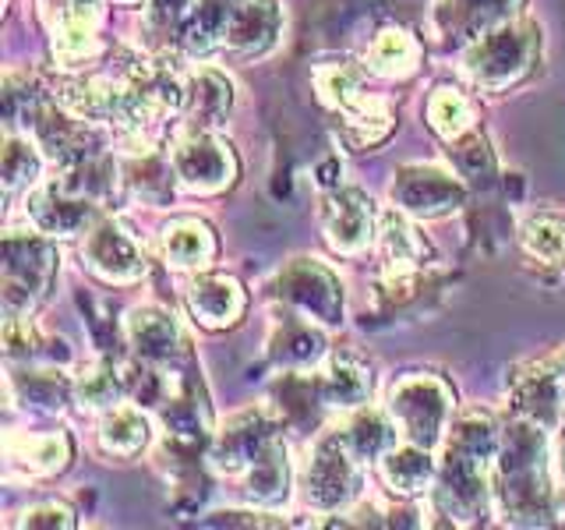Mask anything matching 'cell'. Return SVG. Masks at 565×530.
<instances>
[{"label":"cell","instance_id":"obj_15","mask_svg":"<svg viewBox=\"0 0 565 530\" xmlns=\"http://www.w3.org/2000/svg\"><path fill=\"white\" fill-rule=\"evenodd\" d=\"M188 308L205 329H226L234 326L247 308L244 287L234 276H199L188 287Z\"/></svg>","mask_w":565,"mask_h":530},{"label":"cell","instance_id":"obj_38","mask_svg":"<svg viewBox=\"0 0 565 530\" xmlns=\"http://www.w3.org/2000/svg\"><path fill=\"white\" fill-rule=\"evenodd\" d=\"M449 146H456V167L463 177H470V181H491V170H494V159L488 152V141L484 138H456L449 141Z\"/></svg>","mask_w":565,"mask_h":530},{"label":"cell","instance_id":"obj_9","mask_svg":"<svg viewBox=\"0 0 565 530\" xmlns=\"http://www.w3.org/2000/svg\"><path fill=\"white\" fill-rule=\"evenodd\" d=\"M322 230L332 252L361 255L379 234L375 202L358 188H335L322 199Z\"/></svg>","mask_w":565,"mask_h":530},{"label":"cell","instance_id":"obj_27","mask_svg":"<svg viewBox=\"0 0 565 530\" xmlns=\"http://www.w3.org/2000/svg\"><path fill=\"white\" fill-rule=\"evenodd\" d=\"M340 435L350 446V453L358 456L361 464H367V459H382L388 449L396 446V421L388 411L367 406V411H358L350 417V424Z\"/></svg>","mask_w":565,"mask_h":530},{"label":"cell","instance_id":"obj_33","mask_svg":"<svg viewBox=\"0 0 565 530\" xmlns=\"http://www.w3.org/2000/svg\"><path fill=\"white\" fill-rule=\"evenodd\" d=\"M50 50L53 57H57L64 67H75V64H85L93 61L99 53V35H96V25L88 22H50Z\"/></svg>","mask_w":565,"mask_h":530},{"label":"cell","instance_id":"obj_35","mask_svg":"<svg viewBox=\"0 0 565 530\" xmlns=\"http://www.w3.org/2000/svg\"><path fill=\"white\" fill-rule=\"evenodd\" d=\"M40 152L29 146V138H14L8 135L4 141V156H0V177H4V191L14 194L29 184L40 181Z\"/></svg>","mask_w":565,"mask_h":530},{"label":"cell","instance_id":"obj_2","mask_svg":"<svg viewBox=\"0 0 565 530\" xmlns=\"http://www.w3.org/2000/svg\"><path fill=\"white\" fill-rule=\"evenodd\" d=\"M494 499L512 523H547L552 488H547V438L537 421H516L494 456Z\"/></svg>","mask_w":565,"mask_h":530},{"label":"cell","instance_id":"obj_16","mask_svg":"<svg viewBox=\"0 0 565 530\" xmlns=\"http://www.w3.org/2000/svg\"><path fill=\"white\" fill-rule=\"evenodd\" d=\"M523 8V0H441L438 8V29L449 40L473 43L488 29L512 22V14Z\"/></svg>","mask_w":565,"mask_h":530},{"label":"cell","instance_id":"obj_13","mask_svg":"<svg viewBox=\"0 0 565 530\" xmlns=\"http://www.w3.org/2000/svg\"><path fill=\"white\" fill-rule=\"evenodd\" d=\"M269 442H276V421L269 417V411H244L216 435L212 464L226 474L247 470Z\"/></svg>","mask_w":565,"mask_h":530},{"label":"cell","instance_id":"obj_8","mask_svg":"<svg viewBox=\"0 0 565 530\" xmlns=\"http://www.w3.org/2000/svg\"><path fill=\"white\" fill-rule=\"evenodd\" d=\"M361 459L350 453L340 432L326 435L308 464V502L315 509H343L361 491Z\"/></svg>","mask_w":565,"mask_h":530},{"label":"cell","instance_id":"obj_4","mask_svg":"<svg viewBox=\"0 0 565 530\" xmlns=\"http://www.w3.org/2000/svg\"><path fill=\"white\" fill-rule=\"evenodd\" d=\"M57 247L43 234H22L11 230L0 244V294H4V315L22 318L46 297L53 276H57Z\"/></svg>","mask_w":565,"mask_h":530},{"label":"cell","instance_id":"obj_6","mask_svg":"<svg viewBox=\"0 0 565 530\" xmlns=\"http://www.w3.org/2000/svg\"><path fill=\"white\" fill-rule=\"evenodd\" d=\"M276 294L290 308L308 315L318 326H340L343 322V287L340 279L315 258H294L276 276Z\"/></svg>","mask_w":565,"mask_h":530},{"label":"cell","instance_id":"obj_37","mask_svg":"<svg viewBox=\"0 0 565 530\" xmlns=\"http://www.w3.org/2000/svg\"><path fill=\"white\" fill-rule=\"evenodd\" d=\"M170 170L159 163V156L149 152H141V159H135L131 170H128V184L138 191V194H146V199L159 202V199H167L170 194Z\"/></svg>","mask_w":565,"mask_h":530},{"label":"cell","instance_id":"obj_26","mask_svg":"<svg viewBox=\"0 0 565 530\" xmlns=\"http://www.w3.org/2000/svg\"><path fill=\"white\" fill-rule=\"evenodd\" d=\"M149 421L135 406H110L99 424V449L114 459H131L149 446Z\"/></svg>","mask_w":565,"mask_h":530},{"label":"cell","instance_id":"obj_31","mask_svg":"<svg viewBox=\"0 0 565 530\" xmlns=\"http://www.w3.org/2000/svg\"><path fill=\"white\" fill-rule=\"evenodd\" d=\"M428 124H431V131L438 138L456 141V138L470 135V128H473V106H470V99L463 93H459V88L438 85L435 93H431V99H428Z\"/></svg>","mask_w":565,"mask_h":530},{"label":"cell","instance_id":"obj_32","mask_svg":"<svg viewBox=\"0 0 565 530\" xmlns=\"http://www.w3.org/2000/svg\"><path fill=\"white\" fill-rule=\"evenodd\" d=\"M520 237L530 258H537L544 265L565 262V216H558V212H534L523 223Z\"/></svg>","mask_w":565,"mask_h":530},{"label":"cell","instance_id":"obj_11","mask_svg":"<svg viewBox=\"0 0 565 530\" xmlns=\"http://www.w3.org/2000/svg\"><path fill=\"white\" fill-rule=\"evenodd\" d=\"M82 258L99 279L117 283V287H128V283L146 279V273H149L146 252H141L138 241L114 220L99 223L93 234H88Z\"/></svg>","mask_w":565,"mask_h":530},{"label":"cell","instance_id":"obj_19","mask_svg":"<svg viewBox=\"0 0 565 530\" xmlns=\"http://www.w3.org/2000/svg\"><path fill=\"white\" fill-rule=\"evenodd\" d=\"M379 470H382L385 488L393 495H406V499H411V495L428 491L431 481L438 477L431 449L417 446V442H411V446H393L379 459Z\"/></svg>","mask_w":565,"mask_h":530},{"label":"cell","instance_id":"obj_25","mask_svg":"<svg viewBox=\"0 0 565 530\" xmlns=\"http://www.w3.org/2000/svg\"><path fill=\"white\" fill-rule=\"evenodd\" d=\"M269 353L287 368H305L315 364L326 353V336L311 318H282L276 326V336L269 340Z\"/></svg>","mask_w":565,"mask_h":530},{"label":"cell","instance_id":"obj_40","mask_svg":"<svg viewBox=\"0 0 565 530\" xmlns=\"http://www.w3.org/2000/svg\"><path fill=\"white\" fill-rule=\"evenodd\" d=\"M25 400L40 403L43 411H61L67 400V382L61 375H29L25 379Z\"/></svg>","mask_w":565,"mask_h":530},{"label":"cell","instance_id":"obj_39","mask_svg":"<svg viewBox=\"0 0 565 530\" xmlns=\"http://www.w3.org/2000/svg\"><path fill=\"white\" fill-rule=\"evenodd\" d=\"M4 347H8V358L18 361V358H35L43 347V336L35 329L29 318H8L4 322Z\"/></svg>","mask_w":565,"mask_h":530},{"label":"cell","instance_id":"obj_22","mask_svg":"<svg viewBox=\"0 0 565 530\" xmlns=\"http://www.w3.org/2000/svg\"><path fill=\"white\" fill-rule=\"evenodd\" d=\"M11 464L35 477H53L71 464V438L64 432L50 435H11L8 438Z\"/></svg>","mask_w":565,"mask_h":530},{"label":"cell","instance_id":"obj_46","mask_svg":"<svg viewBox=\"0 0 565 530\" xmlns=\"http://www.w3.org/2000/svg\"><path fill=\"white\" fill-rule=\"evenodd\" d=\"M562 393H565V375H562Z\"/></svg>","mask_w":565,"mask_h":530},{"label":"cell","instance_id":"obj_44","mask_svg":"<svg viewBox=\"0 0 565 530\" xmlns=\"http://www.w3.org/2000/svg\"><path fill=\"white\" fill-rule=\"evenodd\" d=\"M558 470L565 477V424H562V438H558Z\"/></svg>","mask_w":565,"mask_h":530},{"label":"cell","instance_id":"obj_14","mask_svg":"<svg viewBox=\"0 0 565 530\" xmlns=\"http://www.w3.org/2000/svg\"><path fill=\"white\" fill-rule=\"evenodd\" d=\"M282 29V8L279 0H244L237 14L230 18L223 46L234 57H262L265 50H273Z\"/></svg>","mask_w":565,"mask_h":530},{"label":"cell","instance_id":"obj_30","mask_svg":"<svg viewBox=\"0 0 565 530\" xmlns=\"http://www.w3.org/2000/svg\"><path fill=\"white\" fill-rule=\"evenodd\" d=\"M343 117V141L353 149V152H361V149H371V146H379V141L388 138V131H393V110L382 103V99H361L353 110L340 114Z\"/></svg>","mask_w":565,"mask_h":530},{"label":"cell","instance_id":"obj_1","mask_svg":"<svg viewBox=\"0 0 565 530\" xmlns=\"http://www.w3.org/2000/svg\"><path fill=\"white\" fill-rule=\"evenodd\" d=\"M502 449L499 428L491 414L467 411L452 421V432L446 442V464L438 470L435 502L441 517L452 523H477L488 506V470L494 467V456Z\"/></svg>","mask_w":565,"mask_h":530},{"label":"cell","instance_id":"obj_20","mask_svg":"<svg viewBox=\"0 0 565 530\" xmlns=\"http://www.w3.org/2000/svg\"><path fill=\"white\" fill-rule=\"evenodd\" d=\"M371 368L358 353H332L329 368L318 375V400L326 406H361L371 396Z\"/></svg>","mask_w":565,"mask_h":530},{"label":"cell","instance_id":"obj_12","mask_svg":"<svg viewBox=\"0 0 565 530\" xmlns=\"http://www.w3.org/2000/svg\"><path fill=\"white\" fill-rule=\"evenodd\" d=\"M29 216L35 230H43L50 237H75L88 230L99 216V202L67 188L61 177L53 184H43L29 194Z\"/></svg>","mask_w":565,"mask_h":530},{"label":"cell","instance_id":"obj_17","mask_svg":"<svg viewBox=\"0 0 565 530\" xmlns=\"http://www.w3.org/2000/svg\"><path fill=\"white\" fill-rule=\"evenodd\" d=\"M234 106V85L212 67H199L184 85V110L191 131H216Z\"/></svg>","mask_w":565,"mask_h":530},{"label":"cell","instance_id":"obj_18","mask_svg":"<svg viewBox=\"0 0 565 530\" xmlns=\"http://www.w3.org/2000/svg\"><path fill=\"white\" fill-rule=\"evenodd\" d=\"M128 340H131L138 358L149 361V364L173 361V353L184 347L173 315L163 308H135L128 318Z\"/></svg>","mask_w":565,"mask_h":530},{"label":"cell","instance_id":"obj_34","mask_svg":"<svg viewBox=\"0 0 565 530\" xmlns=\"http://www.w3.org/2000/svg\"><path fill=\"white\" fill-rule=\"evenodd\" d=\"M361 82H364V71L353 67V64H329L315 75L318 96H322V103L332 106L335 114H347L364 99Z\"/></svg>","mask_w":565,"mask_h":530},{"label":"cell","instance_id":"obj_23","mask_svg":"<svg viewBox=\"0 0 565 530\" xmlns=\"http://www.w3.org/2000/svg\"><path fill=\"white\" fill-rule=\"evenodd\" d=\"M163 258L177 269H205L216 258V234L202 220H173L163 230Z\"/></svg>","mask_w":565,"mask_h":530},{"label":"cell","instance_id":"obj_42","mask_svg":"<svg viewBox=\"0 0 565 530\" xmlns=\"http://www.w3.org/2000/svg\"><path fill=\"white\" fill-rule=\"evenodd\" d=\"M22 527H75V512H71L64 502L32 506V509H25Z\"/></svg>","mask_w":565,"mask_h":530},{"label":"cell","instance_id":"obj_7","mask_svg":"<svg viewBox=\"0 0 565 530\" xmlns=\"http://www.w3.org/2000/svg\"><path fill=\"white\" fill-rule=\"evenodd\" d=\"M173 177L194 194H216L234 184L237 156L212 131H188L170 156Z\"/></svg>","mask_w":565,"mask_h":530},{"label":"cell","instance_id":"obj_28","mask_svg":"<svg viewBox=\"0 0 565 530\" xmlns=\"http://www.w3.org/2000/svg\"><path fill=\"white\" fill-rule=\"evenodd\" d=\"M420 46L406 29H382L367 50V67L382 78H406L417 71Z\"/></svg>","mask_w":565,"mask_h":530},{"label":"cell","instance_id":"obj_45","mask_svg":"<svg viewBox=\"0 0 565 530\" xmlns=\"http://www.w3.org/2000/svg\"><path fill=\"white\" fill-rule=\"evenodd\" d=\"M117 4H128L131 8V4H141V0H117Z\"/></svg>","mask_w":565,"mask_h":530},{"label":"cell","instance_id":"obj_24","mask_svg":"<svg viewBox=\"0 0 565 530\" xmlns=\"http://www.w3.org/2000/svg\"><path fill=\"white\" fill-rule=\"evenodd\" d=\"M247 499L258 506H279L287 502L290 495V464H287V449L279 446V438L269 442L252 467H247Z\"/></svg>","mask_w":565,"mask_h":530},{"label":"cell","instance_id":"obj_29","mask_svg":"<svg viewBox=\"0 0 565 530\" xmlns=\"http://www.w3.org/2000/svg\"><path fill=\"white\" fill-rule=\"evenodd\" d=\"M379 244H382V255H385V265L396 273H406L414 269L424 255V241L417 237V230L406 223L403 209H385L379 212Z\"/></svg>","mask_w":565,"mask_h":530},{"label":"cell","instance_id":"obj_41","mask_svg":"<svg viewBox=\"0 0 565 530\" xmlns=\"http://www.w3.org/2000/svg\"><path fill=\"white\" fill-rule=\"evenodd\" d=\"M99 4L103 0H50V22H88L99 25Z\"/></svg>","mask_w":565,"mask_h":530},{"label":"cell","instance_id":"obj_21","mask_svg":"<svg viewBox=\"0 0 565 530\" xmlns=\"http://www.w3.org/2000/svg\"><path fill=\"white\" fill-rule=\"evenodd\" d=\"M241 4L244 0H194L181 22V46L188 53H194V57H199V53H209L212 46H220L230 18L237 14Z\"/></svg>","mask_w":565,"mask_h":530},{"label":"cell","instance_id":"obj_43","mask_svg":"<svg viewBox=\"0 0 565 530\" xmlns=\"http://www.w3.org/2000/svg\"><path fill=\"white\" fill-rule=\"evenodd\" d=\"M194 0H152L149 14L156 25H173V22H184V14L191 11Z\"/></svg>","mask_w":565,"mask_h":530},{"label":"cell","instance_id":"obj_3","mask_svg":"<svg viewBox=\"0 0 565 530\" xmlns=\"http://www.w3.org/2000/svg\"><path fill=\"white\" fill-rule=\"evenodd\" d=\"M541 32L530 22H502L477 35L467 50V78L484 93H505L534 71Z\"/></svg>","mask_w":565,"mask_h":530},{"label":"cell","instance_id":"obj_10","mask_svg":"<svg viewBox=\"0 0 565 530\" xmlns=\"http://www.w3.org/2000/svg\"><path fill=\"white\" fill-rule=\"evenodd\" d=\"M463 199H467L463 184L438 167L411 163V167H403L393 181V202L403 212H411V216H420V220L449 216V212L463 205Z\"/></svg>","mask_w":565,"mask_h":530},{"label":"cell","instance_id":"obj_5","mask_svg":"<svg viewBox=\"0 0 565 530\" xmlns=\"http://www.w3.org/2000/svg\"><path fill=\"white\" fill-rule=\"evenodd\" d=\"M388 414L399 432L424 449H435L452 417V393L435 375H414L393 385L388 393Z\"/></svg>","mask_w":565,"mask_h":530},{"label":"cell","instance_id":"obj_36","mask_svg":"<svg viewBox=\"0 0 565 530\" xmlns=\"http://www.w3.org/2000/svg\"><path fill=\"white\" fill-rule=\"evenodd\" d=\"M75 393H78V403L82 406L103 411V406H114L117 403V396H120V379H117V371L110 364H96V368H88L85 375L78 379Z\"/></svg>","mask_w":565,"mask_h":530}]
</instances>
